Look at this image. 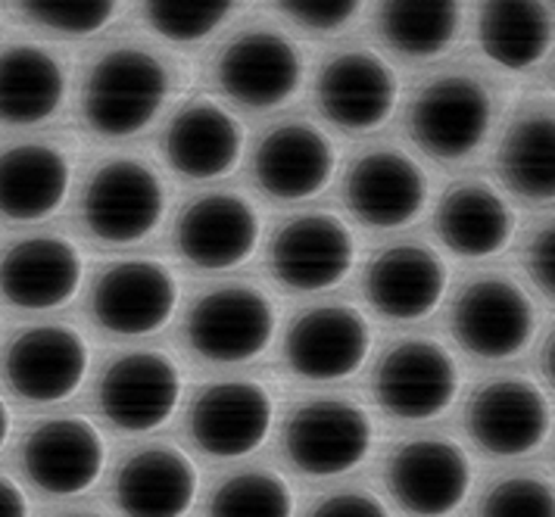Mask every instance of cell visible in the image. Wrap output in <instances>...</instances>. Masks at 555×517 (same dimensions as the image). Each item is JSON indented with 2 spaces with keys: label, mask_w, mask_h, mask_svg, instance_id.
I'll return each mask as SVG.
<instances>
[{
  "label": "cell",
  "mask_w": 555,
  "mask_h": 517,
  "mask_svg": "<svg viewBox=\"0 0 555 517\" xmlns=\"http://www.w3.org/2000/svg\"><path fill=\"white\" fill-rule=\"evenodd\" d=\"M508 85L500 66L483 60H450L428 73L405 103V131L434 163L459 166L490 144L503 119Z\"/></svg>",
  "instance_id": "cell-1"
},
{
  "label": "cell",
  "mask_w": 555,
  "mask_h": 517,
  "mask_svg": "<svg viewBox=\"0 0 555 517\" xmlns=\"http://www.w3.org/2000/svg\"><path fill=\"white\" fill-rule=\"evenodd\" d=\"M176 73L163 53L122 41L101 50L81 78V119L109 141L141 134L172 98Z\"/></svg>",
  "instance_id": "cell-2"
},
{
  "label": "cell",
  "mask_w": 555,
  "mask_h": 517,
  "mask_svg": "<svg viewBox=\"0 0 555 517\" xmlns=\"http://www.w3.org/2000/svg\"><path fill=\"white\" fill-rule=\"evenodd\" d=\"M540 327L537 302L505 269H483L462 277L450 306V331L459 349L478 362L521 356Z\"/></svg>",
  "instance_id": "cell-3"
},
{
  "label": "cell",
  "mask_w": 555,
  "mask_h": 517,
  "mask_svg": "<svg viewBox=\"0 0 555 517\" xmlns=\"http://www.w3.org/2000/svg\"><path fill=\"white\" fill-rule=\"evenodd\" d=\"M304 53L278 25L237 28L212 60V81L231 103L266 113L297 98L304 85Z\"/></svg>",
  "instance_id": "cell-4"
},
{
  "label": "cell",
  "mask_w": 555,
  "mask_h": 517,
  "mask_svg": "<svg viewBox=\"0 0 555 517\" xmlns=\"http://www.w3.org/2000/svg\"><path fill=\"white\" fill-rule=\"evenodd\" d=\"M553 405L525 374L487 377L465 402V434L490 458H521L546 443Z\"/></svg>",
  "instance_id": "cell-5"
},
{
  "label": "cell",
  "mask_w": 555,
  "mask_h": 517,
  "mask_svg": "<svg viewBox=\"0 0 555 517\" xmlns=\"http://www.w3.org/2000/svg\"><path fill=\"white\" fill-rule=\"evenodd\" d=\"M166 216V188L147 163L116 156L91 175L81 219L88 231L113 247L138 244L156 231Z\"/></svg>",
  "instance_id": "cell-6"
},
{
  "label": "cell",
  "mask_w": 555,
  "mask_h": 517,
  "mask_svg": "<svg viewBox=\"0 0 555 517\" xmlns=\"http://www.w3.org/2000/svg\"><path fill=\"white\" fill-rule=\"evenodd\" d=\"M400 100L397 73L375 50L350 44L331 50L315 73V106L328 125L362 134L384 125Z\"/></svg>",
  "instance_id": "cell-7"
},
{
  "label": "cell",
  "mask_w": 555,
  "mask_h": 517,
  "mask_svg": "<svg viewBox=\"0 0 555 517\" xmlns=\"http://www.w3.org/2000/svg\"><path fill=\"white\" fill-rule=\"evenodd\" d=\"M275 306L272 299L247 287L228 284L203 294L184 324L188 346L216 365H237L262 356L275 337Z\"/></svg>",
  "instance_id": "cell-8"
},
{
  "label": "cell",
  "mask_w": 555,
  "mask_h": 517,
  "mask_svg": "<svg viewBox=\"0 0 555 517\" xmlns=\"http://www.w3.org/2000/svg\"><path fill=\"white\" fill-rule=\"evenodd\" d=\"M462 387L453 352L437 340L409 337L390 346L375 371V396L387 415L430 421L443 415Z\"/></svg>",
  "instance_id": "cell-9"
},
{
  "label": "cell",
  "mask_w": 555,
  "mask_h": 517,
  "mask_svg": "<svg viewBox=\"0 0 555 517\" xmlns=\"http://www.w3.org/2000/svg\"><path fill=\"white\" fill-rule=\"evenodd\" d=\"M372 418L347 399H312L284 427V449L294 468L309 477H334L359 468L372 449Z\"/></svg>",
  "instance_id": "cell-10"
},
{
  "label": "cell",
  "mask_w": 555,
  "mask_h": 517,
  "mask_svg": "<svg viewBox=\"0 0 555 517\" xmlns=\"http://www.w3.org/2000/svg\"><path fill=\"white\" fill-rule=\"evenodd\" d=\"M493 172L521 206L555 203V98L533 94L515 106L493 150Z\"/></svg>",
  "instance_id": "cell-11"
},
{
  "label": "cell",
  "mask_w": 555,
  "mask_h": 517,
  "mask_svg": "<svg viewBox=\"0 0 555 517\" xmlns=\"http://www.w3.org/2000/svg\"><path fill=\"white\" fill-rule=\"evenodd\" d=\"M353 231L331 212H306L281 224L269 247L272 274L300 294L337 287L353 271Z\"/></svg>",
  "instance_id": "cell-12"
},
{
  "label": "cell",
  "mask_w": 555,
  "mask_h": 517,
  "mask_svg": "<svg viewBox=\"0 0 555 517\" xmlns=\"http://www.w3.org/2000/svg\"><path fill=\"white\" fill-rule=\"evenodd\" d=\"M344 199L365 228H403L415 222L428 203V175L403 150H365L347 169Z\"/></svg>",
  "instance_id": "cell-13"
},
{
  "label": "cell",
  "mask_w": 555,
  "mask_h": 517,
  "mask_svg": "<svg viewBox=\"0 0 555 517\" xmlns=\"http://www.w3.org/2000/svg\"><path fill=\"white\" fill-rule=\"evenodd\" d=\"M181 399V371L156 349L119 356L103 371L98 402L103 418L126 434H147L176 415Z\"/></svg>",
  "instance_id": "cell-14"
},
{
  "label": "cell",
  "mask_w": 555,
  "mask_h": 517,
  "mask_svg": "<svg viewBox=\"0 0 555 517\" xmlns=\"http://www.w3.org/2000/svg\"><path fill=\"white\" fill-rule=\"evenodd\" d=\"M91 365L85 337L69 324H35L23 331L3 359L10 390L35 402L51 405L76 393Z\"/></svg>",
  "instance_id": "cell-15"
},
{
  "label": "cell",
  "mask_w": 555,
  "mask_h": 517,
  "mask_svg": "<svg viewBox=\"0 0 555 517\" xmlns=\"http://www.w3.org/2000/svg\"><path fill=\"white\" fill-rule=\"evenodd\" d=\"M387 483L409 515L447 517L472 493V458L447 437L409 440L393 452Z\"/></svg>",
  "instance_id": "cell-16"
},
{
  "label": "cell",
  "mask_w": 555,
  "mask_h": 517,
  "mask_svg": "<svg viewBox=\"0 0 555 517\" xmlns=\"http://www.w3.org/2000/svg\"><path fill=\"white\" fill-rule=\"evenodd\" d=\"M337 150L319 125L284 119L272 125L253 150V178L266 197L294 203L315 197L334 175Z\"/></svg>",
  "instance_id": "cell-17"
},
{
  "label": "cell",
  "mask_w": 555,
  "mask_h": 517,
  "mask_svg": "<svg viewBox=\"0 0 555 517\" xmlns=\"http://www.w3.org/2000/svg\"><path fill=\"white\" fill-rule=\"evenodd\" d=\"M372 349V327L365 315L344 306H312L291 324L284 337V356L294 374L306 380H344L362 369Z\"/></svg>",
  "instance_id": "cell-18"
},
{
  "label": "cell",
  "mask_w": 555,
  "mask_h": 517,
  "mask_svg": "<svg viewBox=\"0 0 555 517\" xmlns=\"http://www.w3.org/2000/svg\"><path fill=\"white\" fill-rule=\"evenodd\" d=\"M178 281L163 262L128 259L103 271L91 294V312L103 331L144 337L176 315Z\"/></svg>",
  "instance_id": "cell-19"
},
{
  "label": "cell",
  "mask_w": 555,
  "mask_h": 517,
  "mask_svg": "<svg viewBox=\"0 0 555 517\" xmlns=\"http://www.w3.org/2000/svg\"><path fill=\"white\" fill-rule=\"evenodd\" d=\"M515 209L487 178H462L443 191L434 209V234L447 253L465 262L503 253L515 237Z\"/></svg>",
  "instance_id": "cell-20"
},
{
  "label": "cell",
  "mask_w": 555,
  "mask_h": 517,
  "mask_svg": "<svg viewBox=\"0 0 555 517\" xmlns=\"http://www.w3.org/2000/svg\"><path fill=\"white\" fill-rule=\"evenodd\" d=\"M259 216L237 194L216 191L191 199L176 224L178 253L201 271H228L247 262L259 244Z\"/></svg>",
  "instance_id": "cell-21"
},
{
  "label": "cell",
  "mask_w": 555,
  "mask_h": 517,
  "mask_svg": "<svg viewBox=\"0 0 555 517\" xmlns=\"http://www.w3.org/2000/svg\"><path fill=\"white\" fill-rule=\"evenodd\" d=\"M272 396L256 380H219L191 409V437L212 458H244L269 440Z\"/></svg>",
  "instance_id": "cell-22"
},
{
  "label": "cell",
  "mask_w": 555,
  "mask_h": 517,
  "mask_svg": "<svg viewBox=\"0 0 555 517\" xmlns=\"http://www.w3.org/2000/svg\"><path fill=\"white\" fill-rule=\"evenodd\" d=\"M106 445L88 418H51L23 443L28 480L48 495H78L101 480Z\"/></svg>",
  "instance_id": "cell-23"
},
{
  "label": "cell",
  "mask_w": 555,
  "mask_h": 517,
  "mask_svg": "<svg viewBox=\"0 0 555 517\" xmlns=\"http://www.w3.org/2000/svg\"><path fill=\"white\" fill-rule=\"evenodd\" d=\"M450 271L443 256L422 241L393 244L365 271V296L390 321L428 319L447 296Z\"/></svg>",
  "instance_id": "cell-24"
},
{
  "label": "cell",
  "mask_w": 555,
  "mask_h": 517,
  "mask_svg": "<svg viewBox=\"0 0 555 517\" xmlns=\"http://www.w3.org/2000/svg\"><path fill=\"white\" fill-rule=\"evenodd\" d=\"M85 262L63 237H28L0 259V296L26 312H48L66 306L81 287Z\"/></svg>",
  "instance_id": "cell-25"
},
{
  "label": "cell",
  "mask_w": 555,
  "mask_h": 517,
  "mask_svg": "<svg viewBox=\"0 0 555 517\" xmlns=\"http://www.w3.org/2000/svg\"><path fill=\"white\" fill-rule=\"evenodd\" d=\"M163 153L172 172L191 181H209L237 166L244 153V128L222 103L188 100L166 125Z\"/></svg>",
  "instance_id": "cell-26"
},
{
  "label": "cell",
  "mask_w": 555,
  "mask_h": 517,
  "mask_svg": "<svg viewBox=\"0 0 555 517\" xmlns=\"http://www.w3.org/2000/svg\"><path fill=\"white\" fill-rule=\"evenodd\" d=\"M480 53L503 73H528L555 48L550 0H475Z\"/></svg>",
  "instance_id": "cell-27"
},
{
  "label": "cell",
  "mask_w": 555,
  "mask_h": 517,
  "mask_svg": "<svg viewBox=\"0 0 555 517\" xmlns=\"http://www.w3.org/2000/svg\"><path fill=\"white\" fill-rule=\"evenodd\" d=\"M116 505L126 517H184L197 499V468L172 445H147L116 474Z\"/></svg>",
  "instance_id": "cell-28"
},
{
  "label": "cell",
  "mask_w": 555,
  "mask_h": 517,
  "mask_svg": "<svg viewBox=\"0 0 555 517\" xmlns=\"http://www.w3.org/2000/svg\"><path fill=\"white\" fill-rule=\"evenodd\" d=\"M73 184V163L53 144L28 141L0 150V216L41 222L53 216Z\"/></svg>",
  "instance_id": "cell-29"
},
{
  "label": "cell",
  "mask_w": 555,
  "mask_h": 517,
  "mask_svg": "<svg viewBox=\"0 0 555 517\" xmlns=\"http://www.w3.org/2000/svg\"><path fill=\"white\" fill-rule=\"evenodd\" d=\"M69 91L63 60L41 44L0 48V122L28 128L53 119Z\"/></svg>",
  "instance_id": "cell-30"
},
{
  "label": "cell",
  "mask_w": 555,
  "mask_h": 517,
  "mask_svg": "<svg viewBox=\"0 0 555 517\" xmlns=\"http://www.w3.org/2000/svg\"><path fill=\"white\" fill-rule=\"evenodd\" d=\"M468 0H378L375 35L380 44L409 63L437 60L462 38Z\"/></svg>",
  "instance_id": "cell-31"
},
{
  "label": "cell",
  "mask_w": 555,
  "mask_h": 517,
  "mask_svg": "<svg viewBox=\"0 0 555 517\" xmlns=\"http://www.w3.org/2000/svg\"><path fill=\"white\" fill-rule=\"evenodd\" d=\"M244 0H141V16L172 44H197L216 35Z\"/></svg>",
  "instance_id": "cell-32"
},
{
  "label": "cell",
  "mask_w": 555,
  "mask_h": 517,
  "mask_svg": "<svg viewBox=\"0 0 555 517\" xmlns=\"http://www.w3.org/2000/svg\"><path fill=\"white\" fill-rule=\"evenodd\" d=\"M209 517H294V493L278 474L244 470L212 493Z\"/></svg>",
  "instance_id": "cell-33"
},
{
  "label": "cell",
  "mask_w": 555,
  "mask_h": 517,
  "mask_svg": "<svg viewBox=\"0 0 555 517\" xmlns=\"http://www.w3.org/2000/svg\"><path fill=\"white\" fill-rule=\"evenodd\" d=\"M478 517H555V483L543 470H508L480 493Z\"/></svg>",
  "instance_id": "cell-34"
},
{
  "label": "cell",
  "mask_w": 555,
  "mask_h": 517,
  "mask_svg": "<svg viewBox=\"0 0 555 517\" xmlns=\"http://www.w3.org/2000/svg\"><path fill=\"white\" fill-rule=\"evenodd\" d=\"M26 23L63 38L98 35L116 20L119 0H13Z\"/></svg>",
  "instance_id": "cell-35"
},
{
  "label": "cell",
  "mask_w": 555,
  "mask_h": 517,
  "mask_svg": "<svg viewBox=\"0 0 555 517\" xmlns=\"http://www.w3.org/2000/svg\"><path fill=\"white\" fill-rule=\"evenodd\" d=\"M518 253L533 290L555 306V212L530 224Z\"/></svg>",
  "instance_id": "cell-36"
},
{
  "label": "cell",
  "mask_w": 555,
  "mask_h": 517,
  "mask_svg": "<svg viewBox=\"0 0 555 517\" xmlns=\"http://www.w3.org/2000/svg\"><path fill=\"white\" fill-rule=\"evenodd\" d=\"M275 10L312 35H334L353 23L365 0H272Z\"/></svg>",
  "instance_id": "cell-37"
},
{
  "label": "cell",
  "mask_w": 555,
  "mask_h": 517,
  "mask_svg": "<svg viewBox=\"0 0 555 517\" xmlns=\"http://www.w3.org/2000/svg\"><path fill=\"white\" fill-rule=\"evenodd\" d=\"M309 517H390L387 508L380 505L375 495L369 493H356V490H347V493H334L328 499H322L315 505V512Z\"/></svg>",
  "instance_id": "cell-38"
},
{
  "label": "cell",
  "mask_w": 555,
  "mask_h": 517,
  "mask_svg": "<svg viewBox=\"0 0 555 517\" xmlns=\"http://www.w3.org/2000/svg\"><path fill=\"white\" fill-rule=\"evenodd\" d=\"M0 517H28V499L16 480L0 474Z\"/></svg>",
  "instance_id": "cell-39"
},
{
  "label": "cell",
  "mask_w": 555,
  "mask_h": 517,
  "mask_svg": "<svg viewBox=\"0 0 555 517\" xmlns=\"http://www.w3.org/2000/svg\"><path fill=\"white\" fill-rule=\"evenodd\" d=\"M540 371H543L546 384L553 387L555 393V327L546 334V340L540 346Z\"/></svg>",
  "instance_id": "cell-40"
},
{
  "label": "cell",
  "mask_w": 555,
  "mask_h": 517,
  "mask_svg": "<svg viewBox=\"0 0 555 517\" xmlns=\"http://www.w3.org/2000/svg\"><path fill=\"white\" fill-rule=\"evenodd\" d=\"M10 427H13V421H10V409H7V402L0 399V449H3L7 437H10Z\"/></svg>",
  "instance_id": "cell-41"
},
{
  "label": "cell",
  "mask_w": 555,
  "mask_h": 517,
  "mask_svg": "<svg viewBox=\"0 0 555 517\" xmlns=\"http://www.w3.org/2000/svg\"><path fill=\"white\" fill-rule=\"evenodd\" d=\"M550 53H553V56H550V63H546V85L555 91V48L550 50Z\"/></svg>",
  "instance_id": "cell-42"
},
{
  "label": "cell",
  "mask_w": 555,
  "mask_h": 517,
  "mask_svg": "<svg viewBox=\"0 0 555 517\" xmlns=\"http://www.w3.org/2000/svg\"><path fill=\"white\" fill-rule=\"evenodd\" d=\"M69 517H94V515H69Z\"/></svg>",
  "instance_id": "cell-43"
},
{
  "label": "cell",
  "mask_w": 555,
  "mask_h": 517,
  "mask_svg": "<svg viewBox=\"0 0 555 517\" xmlns=\"http://www.w3.org/2000/svg\"><path fill=\"white\" fill-rule=\"evenodd\" d=\"M550 7H553V10H555V0H550Z\"/></svg>",
  "instance_id": "cell-44"
}]
</instances>
